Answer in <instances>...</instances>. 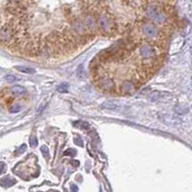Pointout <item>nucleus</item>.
<instances>
[{"label": "nucleus", "instance_id": "f257e3e1", "mask_svg": "<svg viewBox=\"0 0 192 192\" xmlns=\"http://www.w3.org/2000/svg\"><path fill=\"white\" fill-rule=\"evenodd\" d=\"M142 33L148 39H156L158 36L157 29L151 23H145L142 25Z\"/></svg>", "mask_w": 192, "mask_h": 192}, {"label": "nucleus", "instance_id": "f03ea898", "mask_svg": "<svg viewBox=\"0 0 192 192\" xmlns=\"http://www.w3.org/2000/svg\"><path fill=\"white\" fill-rule=\"evenodd\" d=\"M139 54H140L141 57L144 59H152L156 57V52L153 46H149V45H145L140 47V49H139Z\"/></svg>", "mask_w": 192, "mask_h": 192}, {"label": "nucleus", "instance_id": "7ed1b4c3", "mask_svg": "<svg viewBox=\"0 0 192 192\" xmlns=\"http://www.w3.org/2000/svg\"><path fill=\"white\" fill-rule=\"evenodd\" d=\"M120 89H121V92L123 94H132V93L135 92L136 87H135V85L131 82V81L126 80L121 84Z\"/></svg>", "mask_w": 192, "mask_h": 192}, {"label": "nucleus", "instance_id": "20e7f679", "mask_svg": "<svg viewBox=\"0 0 192 192\" xmlns=\"http://www.w3.org/2000/svg\"><path fill=\"white\" fill-rule=\"evenodd\" d=\"M99 85L100 86V88H102L103 90H106V91H111L114 89L115 87V83L112 78L110 77H103L99 80Z\"/></svg>", "mask_w": 192, "mask_h": 192}, {"label": "nucleus", "instance_id": "39448f33", "mask_svg": "<svg viewBox=\"0 0 192 192\" xmlns=\"http://www.w3.org/2000/svg\"><path fill=\"white\" fill-rule=\"evenodd\" d=\"M98 22H99V27L102 28V29L105 32V33H108L110 32V23L109 20L106 17L104 16H99L98 17Z\"/></svg>", "mask_w": 192, "mask_h": 192}, {"label": "nucleus", "instance_id": "423d86ee", "mask_svg": "<svg viewBox=\"0 0 192 192\" xmlns=\"http://www.w3.org/2000/svg\"><path fill=\"white\" fill-rule=\"evenodd\" d=\"M165 97H172V96L169 93H163V92H153L150 95V99L152 102H159V100H162Z\"/></svg>", "mask_w": 192, "mask_h": 192}, {"label": "nucleus", "instance_id": "0eeeda50", "mask_svg": "<svg viewBox=\"0 0 192 192\" xmlns=\"http://www.w3.org/2000/svg\"><path fill=\"white\" fill-rule=\"evenodd\" d=\"M10 92L13 96H15V97H23V96H25L26 94V89L20 85H17L10 89Z\"/></svg>", "mask_w": 192, "mask_h": 192}, {"label": "nucleus", "instance_id": "6e6552de", "mask_svg": "<svg viewBox=\"0 0 192 192\" xmlns=\"http://www.w3.org/2000/svg\"><path fill=\"white\" fill-rule=\"evenodd\" d=\"M85 24L88 27L89 30L93 31V32L96 31V27H97V25H96V21L92 16L85 17Z\"/></svg>", "mask_w": 192, "mask_h": 192}, {"label": "nucleus", "instance_id": "1a4fd4ad", "mask_svg": "<svg viewBox=\"0 0 192 192\" xmlns=\"http://www.w3.org/2000/svg\"><path fill=\"white\" fill-rule=\"evenodd\" d=\"M73 27H74V32H76V33H78V34H84L85 33V29H86V27H85V24H83L82 22L81 21H75L74 23V25H73Z\"/></svg>", "mask_w": 192, "mask_h": 192}, {"label": "nucleus", "instance_id": "9d476101", "mask_svg": "<svg viewBox=\"0 0 192 192\" xmlns=\"http://www.w3.org/2000/svg\"><path fill=\"white\" fill-rule=\"evenodd\" d=\"M146 13H147V15L149 17H151L152 20H153L157 15H158V12L157 11V9L155 7V6H148L147 8V10H146Z\"/></svg>", "mask_w": 192, "mask_h": 192}, {"label": "nucleus", "instance_id": "9b49d317", "mask_svg": "<svg viewBox=\"0 0 192 192\" xmlns=\"http://www.w3.org/2000/svg\"><path fill=\"white\" fill-rule=\"evenodd\" d=\"M15 184H16V181L14 179H12V178H9V177L4 178V179H2L1 181H0V184L4 187H10Z\"/></svg>", "mask_w": 192, "mask_h": 192}, {"label": "nucleus", "instance_id": "f8f14e48", "mask_svg": "<svg viewBox=\"0 0 192 192\" xmlns=\"http://www.w3.org/2000/svg\"><path fill=\"white\" fill-rule=\"evenodd\" d=\"M102 106L105 109H110V110H115V109H117L119 107V105L113 102V100H106V102H104L102 103Z\"/></svg>", "mask_w": 192, "mask_h": 192}, {"label": "nucleus", "instance_id": "ddd939ff", "mask_svg": "<svg viewBox=\"0 0 192 192\" xmlns=\"http://www.w3.org/2000/svg\"><path fill=\"white\" fill-rule=\"evenodd\" d=\"M16 69L17 71H21V73H24V74H33L36 73V71L32 68H29V67H24V66H17L16 67Z\"/></svg>", "mask_w": 192, "mask_h": 192}, {"label": "nucleus", "instance_id": "4468645a", "mask_svg": "<svg viewBox=\"0 0 192 192\" xmlns=\"http://www.w3.org/2000/svg\"><path fill=\"white\" fill-rule=\"evenodd\" d=\"M153 20H155V22L156 23V24L161 25V24H163V23L165 22V17H164L163 14L158 13V15L155 18H153Z\"/></svg>", "mask_w": 192, "mask_h": 192}, {"label": "nucleus", "instance_id": "2eb2a0df", "mask_svg": "<svg viewBox=\"0 0 192 192\" xmlns=\"http://www.w3.org/2000/svg\"><path fill=\"white\" fill-rule=\"evenodd\" d=\"M68 87H69L68 84L66 83L61 84L57 87V91H58L59 93H68Z\"/></svg>", "mask_w": 192, "mask_h": 192}, {"label": "nucleus", "instance_id": "dca6fc26", "mask_svg": "<svg viewBox=\"0 0 192 192\" xmlns=\"http://www.w3.org/2000/svg\"><path fill=\"white\" fill-rule=\"evenodd\" d=\"M21 110V106L20 104H14L13 106L10 107V112L11 113H16V112H18V111H20Z\"/></svg>", "mask_w": 192, "mask_h": 192}, {"label": "nucleus", "instance_id": "f3484780", "mask_svg": "<svg viewBox=\"0 0 192 192\" xmlns=\"http://www.w3.org/2000/svg\"><path fill=\"white\" fill-rule=\"evenodd\" d=\"M41 151H42V155H44V156H45V157H47V158L49 157V149H47L46 146H42V147L41 148Z\"/></svg>", "mask_w": 192, "mask_h": 192}, {"label": "nucleus", "instance_id": "a211bd4d", "mask_svg": "<svg viewBox=\"0 0 192 192\" xmlns=\"http://www.w3.org/2000/svg\"><path fill=\"white\" fill-rule=\"evenodd\" d=\"M37 145H38V140H37V138H36L35 136H32V137L30 138V146H31L32 148H35V147H37Z\"/></svg>", "mask_w": 192, "mask_h": 192}, {"label": "nucleus", "instance_id": "6ab92c4d", "mask_svg": "<svg viewBox=\"0 0 192 192\" xmlns=\"http://www.w3.org/2000/svg\"><path fill=\"white\" fill-rule=\"evenodd\" d=\"M65 156H75V151L74 150H71V149H69V150H67L65 153H64Z\"/></svg>", "mask_w": 192, "mask_h": 192}, {"label": "nucleus", "instance_id": "aec40b11", "mask_svg": "<svg viewBox=\"0 0 192 192\" xmlns=\"http://www.w3.org/2000/svg\"><path fill=\"white\" fill-rule=\"evenodd\" d=\"M17 77L15 75H7L6 76V80L8 82H14V81H16Z\"/></svg>", "mask_w": 192, "mask_h": 192}, {"label": "nucleus", "instance_id": "412c9836", "mask_svg": "<svg viewBox=\"0 0 192 192\" xmlns=\"http://www.w3.org/2000/svg\"><path fill=\"white\" fill-rule=\"evenodd\" d=\"M82 65L81 66H79V68H78V70H77V74H78V76H80V77H84V74H83V70H82Z\"/></svg>", "mask_w": 192, "mask_h": 192}, {"label": "nucleus", "instance_id": "4be33fe9", "mask_svg": "<svg viewBox=\"0 0 192 192\" xmlns=\"http://www.w3.org/2000/svg\"><path fill=\"white\" fill-rule=\"evenodd\" d=\"M26 150V145H21V147H20V150H18V153H22L23 152H24Z\"/></svg>", "mask_w": 192, "mask_h": 192}]
</instances>
